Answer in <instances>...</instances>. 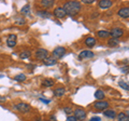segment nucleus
<instances>
[{"instance_id":"obj_1","label":"nucleus","mask_w":129,"mask_h":121,"mask_svg":"<svg viewBox=\"0 0 129 121\" xmlns=\"http://www.w3.org/2000/svg\"><path fill=\"white\" fill-rule=\"evenodd\" d=\"M63 10L69 16H75L82 10V5L80 1H68L63 5Z\"/></svg>"},{"instance_id":"obj_2","label":"nucleus","mask_w":129,"mask_h":121,"mask_svg":"<svg viewBox=\"0 0 129 121\" xmlns=\"http://www.w3.org/2000/svg\"><path fill=\"white\" fill-rule=\"evenodd\" d=\"M14 108L17 111L22 112V114H27V112H29L31 110V106H30V105L27 104V103H24V102L15 104L14 105Z\"/></svg>"},{"instance_id":"obj_3","label":"nucleus","mask_w":129,"mask_h":121,"mask_svg":"<svg viewBox=\"0 0 129 121\" xmlns=\"http://www.w3.org/2000/svg\"><path fill=\"white\" fill-rule=\"evenodd\" d=\"M35 56H36V57H37L38 59L44 61V59H46L48 56H50V52H48L46 49H38L37 51H36Z\"/></svg>"},{"instance_id":"obj_4","label":"nucleus","mask_w":129,"mask_h":121,"mask_svg":"<svg viewBox=\"0 0 129 121\" xmlns=\"http://www.w3.org/2000/svg\"><path fill=\"white\" fill-rule=\"evenodd\" d=\"M94 108L97 110H107L109 109V106H110V104H109L108 102H104V100H97V102H95L94 104Z\"/></svg>"},{"instance_id":"obj_5","label":"nucleus","mask_w":129,"mask_h":121,"mask_svg":"<svg viewBox=\"0 0 129 121\" xmlns=\"http://www.w3.org/2000/svg\"><path fill=\"white\" fill-rule=\"evenodd\" d=\"M66 49H64L63 47H57V48H55L54 51H53V57H55L56 59H58V58H61L62 56L66 54Z\"/></svg>"},{"instance_id":"obj_6","label":"nucleus","mask_w":129,"mask_h":121,"mask_svg":"<svg viewBox=\"0 0 129 121\" xmlns=\"http://www.w3.org/2000/svg\"><path fill=\"white\" fill-rule=\"evenodd\" d=\"M123 35H124V30L122 28H118V27L112 28L111 31H110V37L114 38V39H118V38L122 37Z\"/></svg>"},{"instance_id":"obj_7","label":"nucleus","mask_w":129,"mask_h":121,"mask_svg":"<svg viewBox=\"0 0 129 121\" xmlns=\"http://www.w3.org/2000/svg\"><path fill=\"white\" fill-rule=\"evenodd\" d=\"M86 111L82 109V108H76L74 110V117L76 118V120H80V121H83L86 119Z\"/></svg>"},{"instance_id":"obj_8","label":"nucleus","mask_w":129,"mask_h":121,"mask_svg":"<svg viewBox=\"0 0 129 121\" xmlns=\"http://www.w3.org/2000/svg\"><path fill=\"white\" fill-rule=\"evenodd\" d=\"M95 56V53L90 50H83L81 53L79 54V58L83 59V58H91Z\"/></svg>"},{"instance_id":"obj_9","label":"nucleus","mask_w":129,"mask_h":121,"mask_svg":"<svg viewBox=\"0 0 129 121\" xmlns=\"http://www.w3.org/2000/svg\"><path fill=\"white\" fill-rule=\"evenodd\" d=\"M7 46L9 48H14L16 46V35L11 34L7 38Z\"/></svg>"},{"instance_id":"obj_10","label":"nucleus","mask_w":129,"mask_h":121,"mask_svg":"<svg viewBox=\"0 0 129 121\" xmlns=\"http://www.w3.org/2000/svg\"><path fill=\"white\" fill-rule=\"evenodd\" d=\"M54 15L57 18H63L67 14L62 7H57V8H55V10H54Z\"/></svg>"},{"instance_id":"obj_11","label":"nucleus","mask_w":129,"mask_h":121,"mask_svg":"<svg viewBox=\"0 0 129 121\" xmlns=\"http://www.w3.org/2000/svg\"><path fill=\"white\" fill-rule=\"evenodd\" d=\"M117 14L123 18H128L129 17V7L120 8V9L118 10V12H117Z\"/></svg>"},{"instance_id":"obj_12","label":"nucleus","mask_w":129,"mask_h":121,"mask_svg":"<svg viewBox=\"0 0 129 121\" xmlns=\"http://www.w3.org/2000/svg\"><path fill=\"white\" fill-rule=\"evenodd\" d=\"M98 6L101 9H109L113 6V1H111V0H101V1H99Z\"/></svg>"},{"instance_id":"obj_13","label":"nucleus","mask_w":129,"mask_h":121,"mask_svg":"<svg viewBox=\"0 0 129 121\" xmlns=\"http://www.w3.org/2000/svg\"><path fill=\"white\" fill-rule=\"evenodd\" d=\"M43 63H44V65H46V66H54L57 64V59L53 57V56H48L46 59L43 61Z\"/></svg>"},{"instance_id":"obj_14","label":"nucleus","mask_w":129,"mask_h":121,"mask_svg":"<svg viewBox=\"0 0 129 121\" xmlns=\"http://www.w3.org/2000/svg\"><path fill=\"white\" fill-rule=\"evenodd\" d=\"M40 6L45 8V9H50V8L54 6V1L53 0H41L40 1Z\"/></svg>"},{"instance_id":"obj_15","label":"nucleus","mask_w":129,"mask_h":121,"mask_svg":"<svg viewBox=\"0 0 129 121\" xmlns=\"http://www.w3.org/2000/svg\"><path fill=\"white\" fill-rule=\"evenodd\" d=\"M64 93H66V89L60 87V88H56L54 90V95L57 96V97H61V96L64 95Z\"/></svg>"},{"instance_id":"obj_16","label":"nucleus","mask_w":129,"mask_h":121,"mask_svg":"<svg viewBox=\"0 0 129 121\" xmlns=\"http://www.w3.org/2000/svg\"><path fill=\"white\" fill-rule=\"evenodd\" d=\"M103 115L106 116V117H108V118H110V119L116 118V111L113 110V109H107V110H104L103 111Z\"/></svg>"},{"instance_id":"obj_17","label":"nucleus","mask_w":129,"mask_h":121,"mask_svg":"<svg viewBox=\"0 0 129 121\" xmlns=\"http://www.w3.org/2000/svg\"><path fill=\"white\" fill-rule=\"evenodd\" d=\"M37 15L42 18H47V17H51L52 16V13H50L47 10H41V11H38L37 12Z\"/></svg>"},{"instance_id":"obj_18","label":"nucleus","mask_w":129,"mask_h":121,"mask_svg":"<svg viewBox=\"0 0 129 121\" xmlns=\"http://www.w3.org/2000/svg\"><path fill=\"white\" fill-rule=\"evenodd\" d=\"M95 97L97 100H103L104 97H106V94H104V92L102 90H97L95 92Z\"/></svg>"},{"instance_id":"obj_19","label":"nucleus","mask_w":129,"mask_h":121,"mask_svg":"<svg viewBox=\"0 0 129 121\" xmlns=\"http://www.w3.org/2000/svg\"><path fill=\"white\" fill-rule=\"evenodd\" d=\"M85 44L88 47V48H92V47H95V44H96V39L94 37H87L85 39Z\"/></svg>"},{"instance_id":"obj_20","label":"nucleus","mask_w":129,"mask_h":121,"mask_svg":"<svg viewBox=\"0 0 129 121\" xmlns=\"http://www.w3.org/2000/svg\"><path fill=\"white\" fill-rule=\"evenodd\" d=\"M54 86V80L52 79H44L42 81V87L43 88H50Z\"/></svg>"},{"instance_id":"obj_21","label":"nucleus","mask_w":129,"mask_h":121,"mask_svg":"<svg viewBox=\"0 0 129 121\" xmlns=\"http://www.w3.org/2000/svg\"><path fill=\"white\" fill-rule=\"evenodd\" d=\"M30 12H31V7H30V5H25V6L22 8V10H21V13L24 14V15L30 14Z\"/></svg>"},{"instance_id":"obj_22","label":"nucleus","mask_w":129,"mask_h":121,"mask_svg":"<svg viewBox=\"0 0 129 121\" xmlns=\"http://www.w3.org/2000/svg\"><path fill=\"white\" fill-rule=\"evenodd\" d=\"M97 36H98L99 38H108V37H110V31L99 30V31H97Z\"/></svg>"},{"instance_id":"obj_23","label":"nucleus","mask_w":129,"mask_h":121,"mask_svg":"<svg viewBox=\"0 0 129 121\" xmlns=\"http://www.w3.org/2000/svg\"><path fill=\"white\" fill-rule=\"evenodd\" d=\"M31 56V52L29 50H25V51H22L21 54H19V57L22 59H26V58H29Z\"/></svg>"},{"instance_id":"obj_24","label":"nucleus","mask_w":129,"mask_h":121,"mask_svg":"<svg viewBox=\"0 0 129 121\" xmlns=\"http://www.w3.org/2000/svg\"><path fill=\"white\" fill-rule=\"evenodd\" d=\"M119 44V41H118V39H114V38H112L110 39L108 41V46L110 47V48H114V47H117Z\"/></svg>"},{"instance_id":"obj_25","label":"nucleus","mask_w":129,"mask_h":121,"mask_svg":"<svg viewBox=\"0 0 129 121\" xmlns=\"http://www.w3.org/2000/svg\"><path fill=\"white\" fill-rule=\"evenodd\" d=\"M27 79V77L24 74H19V75H16L15 77H14V80L15 81H17V82H24L25 80Z\"/></svg>"},{"instance_id":"obj_26","label":"nucleus","mask_w":129,"mask_h":121,"mask_svg":"<svg viewBox=\"0 0 129 121\" xmlns=\"http://www.w3.org/2000/svg\"><path fill=\"white\" fill-rule=\"evenodd\" d=\"M117 120L118 121H129V118L125 112H119L117 115Z\"/></svg>"},{"instance_id":"obj_27","label":"nucleus","mask_w":129,"mask_h":121,"mask_svg":"<svg viewBox=\"0 0 129 121\" xmlns=\"http://www.w3.org/2000/svg\"><path fill=\"white\" fill-rule=\"evenodd\" d=\"M118 84H119V87H120V88H123V89H124V90L129 91V82L124 81V80H120Z\"/></svg>"},{"instance_id":"obj_28","label":"nucleus","mask_w":129,"mask_h":121,"mask_svg":"<svg viewBox=\"0 0 129 121\" xmlns=\"http://www.w3.org/2000/svg\"><path fill=\"white\" fill-rule=\"evenodd\" d=\"M15 24H16V25H19V26L25 25V24H26V19L24 17H17V18H15Z\"/></svg>"},{"instance_id":"obj_29","label":"nucleus","mask_w":129,"mask_h":121,"mask_svg":"<svg viewBox=\"0 0 129 121\" xmlns=\"http://www.w3.org/2000/svg\"><path fill=\"white\" fill-rule=\"evenodd\" d=\"M63 111H64V114H67V115L73 114V109H72L71 107H64L63 108Z\"/></svg>"},{"instance_id":"obj_30","label":"nucleus","mask_w":129,"mask_h":121,"mask_svg":"<svg viewBox=\"0 0 129 121\" xmlns=\"http://www.w3.org/2000/svg\"><path fill=\"white\" fill-rule=\"evenodd\" d=\"M120 71H122L123 74H128V72H129V66H123V67H120Z\"/></svg>"},{"instance_id":"obj_31","label":"nucleus","mask_w":129,"mask_h":121,"mask_svg":"<svg viewBox=\"0 0 129 121\" xmlns=\"http://www.w3.org/2000/svg\"><path fill=\"white\" fill-rule=\"evenodd\" d=\"M95 0H82L83 3H85V5H91V3H94Z\"/></svg>"},{"instance_id":"obj_32","label":"nucleus","mask_w":129,"mask_h":121,"mask_svg":"<svg viewBox=\"0 0 129 121\" xmlns=\"http://www.w3.org/2000/svg\"><path fill=\"white\" fill-rule=\"evenodd\" d=\"M66 121H78V120H76V118H75L74 116H69V117L67 118Z\"/></svg>"},{"instance_id":"obj_33","label":"nucleus","mask_w":129,"mask_h":121,"mask_svg":"<svg viewBox=\"0 0 129 121\" xmlns=\"http://www.w3.org/2000/svg\"><path fill=\"white\" fill-rule=\"evenodd\" d=\"M45 121H57V119H56V117H55V116H51L50 118H47Z\"/></svg>"},{"instance_id":"obj_34","label":"nucleus","mask_w":129,"mask_h":121,"mask_svg":"<svg viewBox=\"0 0 129 121\" xmlns=\"http://www.w3.org/2000/svg\"><path fill=\"white\" fill-rule=\"evenodd\" d=\"M89 121H101V119H100V117H92Z\"/></svg>"},{"instance_id":"obj_35","label":"nucleus","mask_w":129,"mask_h":121,"mask_svg":"<svg viewBox=\"0 0 129 121\" xmlns=\"http://www.w3.org/2000/svg\"><path fill=\"white\" fill-rule=\"evenodd\" d=\"M6 100H7V97H6V96L0 95V103H5Z\"/></svg>"},{"instance_id":"obj_36","label":"nucleus","mask_w":129,"mask_h":121,"mask_svg":"<svg viewBox=\"0 0 129 121\" xmlns=\"http://www.w3.org/2000/svg\"><path fill=\"white\" fill-rule=\"evenodd\" d=\"M40 100H41V102H43V103H45V104L50 103V100H48V99H44V98H40Z\"/></svg>"},{"instance_id":"obj_37","label":"nucleus","mask_w":129,"mask_h":121,"mask_svg":"<svg viewBox=\"0 0 129 121\" xmlns=\"http://www.w3.org/2000/svg\"><path fill=\"white\" fill-rule=\"evenodd\" d=\"M0 42H1V38H0Z\"/></svg>"},{"instance_id":"obj_38","label":"nucleus","mask_w":129,"mask_h":121,"mask_svg":"<svg viewBox=\"0 0 129 121\" xmlns=\"http://www.w3.org/2000/svg\"><path fill=\"white\" fill-rule=\"evenodd\" d=\"M38 121H41V120H38Z\"/></svg>"},{"instance_id":"obj_39","label":"nucleus","mask_w":129,"mask_h":121,"mask_svg":"<svg viewBox=\"0 0 129 121\" xmlns=\"http://www.w3.org/2000/svg\"><path fill=\"white\" fill-rule=\"evenodd\" d=\"M128 118H129V116H128Z\"/></svg>"}]
</instances>
